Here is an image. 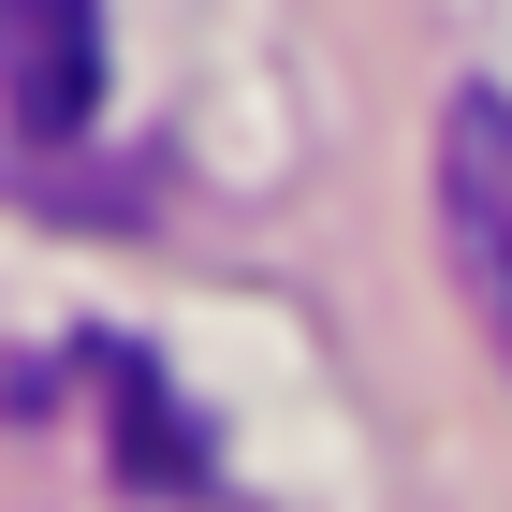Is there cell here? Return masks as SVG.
Returning a JSON list of instances; mask_svg holds the SVG:
<instances>
[{
	"label": "cell",
	"instance_id": "obj_1",
	"mask_svg": "<svg viewBox=\"0 0 512 512\" xmlns=\"http://www.w3.org/2000/svg\"><path fill=\"white\" fill-rule=\"evenodd\" d=\"M439 235H454V278H469L483 337L512 366V103L498 88H454L439 103Z\"/></svg>",
	"mask_w": 512,
	"mask_h": 512
},
{
	"label": "cell",
	"instance_id": "obj_2",
	"mask_svg": "<svg viewBox=\"0 0 512 512\" xmlns=\"http://www.w3.org/2000/svg\"><path fill=\"white\" fill-rule=\"evenodd\" d=\"M0 118L15 147L103 118V0H0Z\"/></svg>",
	"mask_w": 512,
	"mask_h": 512
}]
</instances>
